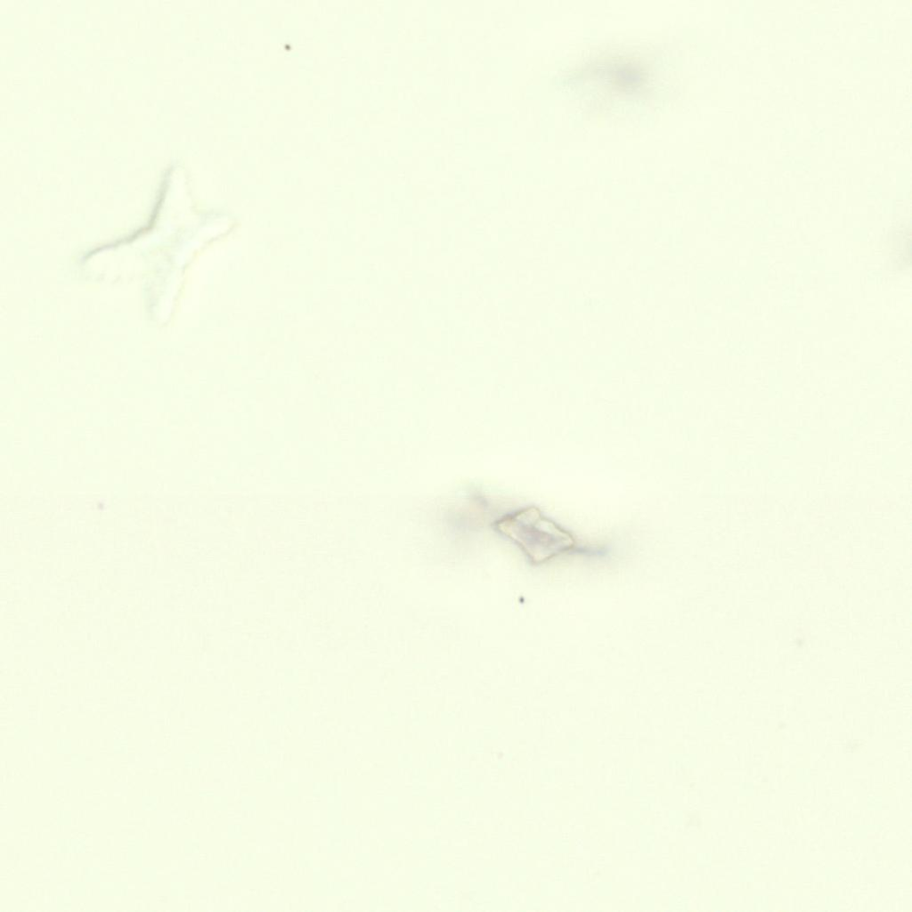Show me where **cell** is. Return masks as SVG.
I'll use <instances>...</instances> for the list:
<instances>
[{"instance_id": "6da1fadb", "label": "cell", "mask_w": 912, "mask_h": 912, "mask_svg": "<svg viewBox=\"0 0 912 912\" xmlns=\"http://www.w3.org/2000/svg\"><path fill=\"white\" fill-rule=\"evenodd\" d=\"M500 526L527 548L532 542H541L543 558L573 545V540L566 533L543 519L534 509L516 514L511 519L501 523Z\"/></svg>"}]
</instances>
